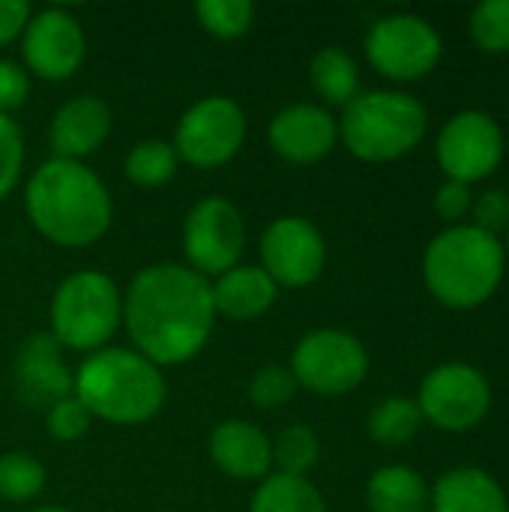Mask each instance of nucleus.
<instances>
[{"mask_svg":"<svg viewBox=\"0 0 509 512\" xmlns=\"http://www.w3.org/2000/svg\"><path fill=\"white\" fill-rule=\"evenodd\" d=\"M249 512H327V504L306 477L270 474L255 489Z\"/></svg>","mask_w":509,"mask_h":512,"instance_id":"5701e85b","label":"nucleus"},{"mask_svg":"<svg viewBox=\"0 0 509 512\" xmlns=\"http://www.w3.org/2000/svg\"><path fill=\"white\" fill-rule=\"evenodd\" d=\"M111 132V111L96 96H75L63 102L51 120L48 138L57 159L81 162L84 156L96 153Z\"/></svg>","mask_w":509,"mask_h":512,"instance_id":"f3484780","label":"nucleus"},{"mask_svg":"<svg viewBox=\"0 0 509 512\" xmlns=\"http://www.w3.org/2000/svg\"><path fill=\"white\" fill-rule=\"evenodd\" d=\"M339 141L336 117L321 105H288L270 123L273 150L297 165H312L324 159Z\"/></svg>","mask_w":509,"mask_h":512,"instance_id":"dca6fc26","label":"nucleus"},{"mask_svg":"<svg viewBox=\"0 0 509 512\" xmlns=\"http://www.w3.org/2000/svg\"><path fill=\"white\" fill-rule=\"evenodd\" d=\"M123 324V297L111 276L81 270L60 282L51 300V336L60 348L102 351Z\"/></svg>","mask_w":509,"mask_h":512,"instance_id":"423d86ee","label":"nucleus"},{"mask_svg":"<svg viewBox=\"0 0 509 512\" xmlns=\"http://www.w3.org/2000/svg\"><path fill=\"white\" fill-rule=\"evenodd\" d=\"M261 270L282 288L312 285L327 264L321 231L300 216H282L261 234Z\"/></svg>","mask_w":509,"mask_h":512,"instance_id":"ddd939ff","label":"nucleus"},{"mask_svg":"<svg viewBox=\"0 0 509 512\" xmlns=\"http://www.w3.org/2000/svg\"><path fill=\"white\" fill-rule=\"evenodd\" d=\"M444 39L438 27L414 12L378 18L366 33V57L390 81H420L441 63Z\"/></svg>","mask_w":509,"mask_h":512,"instance_id":"0eeeda50","label":"nucleus"},{"mask_svg":"<svg viewBox=\"0 0 509 512\" xmlns=\"http://www.w3.org/2000/svg\"><path fill=\"white\" fill-rule=\"evenodd\" d=\"M507 273L501 237H492L471 222L450 225L435 234L423 252V282L447 309H477L495 297Z\"/></svg>","mask_w":509,"mask_h":512,"instance_id":"7ed1b4c3","label":"nucleus"},{"mask_svg":"<svg viewBox=\"0 0 509 512\" xmlns=\"http://www.w3.org/2000/svg\"><path fill=\"white\" fill-rule=\"evenodd\" d=\"M432 489L423 474L408 465L378 468L366 486V504L372 512H426Z\"/></svg>","mask_w":509,"mask_h":512,"instance_id":"412c9836","label":"nucleus"},{"mask_svg":"<svg viewBox=\"0 0 509 512\" xmlns=\"http://www.w3.org/2000/svg\"><path fill=\"white\" fill-rule=\"evenodd\" d=\"M423 426V414L414 399L390 396L375 405L369 414V438L381 447H405L417 438Z\"/></svg>","mask_w":509,"mask_h":512,"instance_id":"b1692460","label":"nucleus"},{"mask_svg":"<svg viewBox=\"0 0 509 512\" xmlns=\"http://www.w3.org/2000/svg\"><path fill=\"white\" fill-rule=\"evenodd\" d=\"M201 27L219 39L243 36L255 21V6L249 0H201L195 3Z\"/></svg>","mask_w":509,"mask_h":512,"instance_id":"c85d7f7f","label":"nucleus"},{"mask_svg":"<svg viewBox=\"0 0 509 512\" xmlns=\"http://www.w3.org/2000/svg\"><path fill=\"white\" fill-rule=\"evenodd\" d=\"M24 165V141L21 129L9 114H0V201L15 189Z\"/></svg>","mask_w":509,"mask_h":512,"instance_id":"2f4dec72","label":"nucleus"},{"mask_svg":"<svg viewBox=\"0 0 509 512\" xmlns=\"http://www.w3.org/2000/svg\"><path fill=\"white\" fill-rule=\"evenodd\" d=\"M471 216H474V228L492 234V237H501L507 234L509 228V192L507 189H486L474 198V207H471Z\"/></svg>","mask_w":509,"mask_h":512,"instance_id":"473e14b6","label":"nucleus"},{"mask_svg":"<svg viewBox=\"0 0 509 512\" xmlns=\"http://www.w3.org/2000/svg\"><path fill=\"white\" fill-rule=\"evenodd\" d=\"M291 375L297 387H306L309 393L345 396L366 381L369 354L363 342L348 330H312L294 348Z\"/></svg>","mask_w":509,"mask_h":512,"instance_id":"6e6552de","label":"nucleus"},{"mask_svg":"<svg viewBox=\"0 0 509 512\" xmlns=\"http://www.w3.org/2000/svg\"><path fill=\"white\" fill-rule=\"evenodd\" d=\"M45 489V468L27 453L0 456V498L12 504H27Z\"/></svg>","mask_w":509,"mask_h":512,"instance_id":"a878e982","label":"nucleus"},{"mask_svg":"<svg viewBox=\"0 0 509 512\" xmlns=\"http://www.w3.org/2000/svg\"><path fill=\"white\" fill-rule=\"evenodd\" d=\"M471 39L486 54H509V0H483L468 18Z\"/></svg>","mask_w":509,"mask_h":512,"instance_id":"cd10ccee","label":"nucleus"},{"mask_svg":"<svg viewBox=\"0 0 509 512\" xmlns=\"http://www.w3.org/2000/svg\"><path fill=\"white\" fill-rule=\"evenodd\" d=\"M177 174V150L162 138L138 141L126 156V177L141 189H156Z\"/></svg>","mask_w":509,"mask_h":512,"instance_id":"393cba45","label":"nucleus"},{"mask_svg":"<svg viewBox=\"0 0 509 512\" xmlns=\"http://www.w3.org/2000/svg\"><path fill=\"white\" fill-rule=\"evenodd\" d=\"M27 93H30L27 69L12 60H0V114L21 108L27 102Z\"/></svg>","mask_w":509,"mask_h":512,"instance_id":"f704fd0d","label":"nucleus"},{"mask_svg":"<svg viewBox=\"0 0 509 512\" xmlns=\"http://www.w3.org/2000/svg\"><path fill=\"white\" fill-rule=\"evenodd\" d=\"M12 378L18 402L45 414L75 393V375L69 372L63 348L51 333H33L21 342Z\"/></svg>","mask_w":509,"mask_h":512,"instance_id":"2eb2a0df","label":"nucleus"},{"mask_svg":"<svg viewBox=\"0 0 509 512\" xmlns=\"http://www.w3.org/2000/svg\"><path fill=\"white\" fill-rule=\"evenodd\" d=\"M294 393H297V381H294L291 369H282V366H264L249 384L252 405L264 408V411L282 408L285 402H291Z\"/></svg>","mask_w":509,"mask_h":512,"instance_id":"c756f323","label":"nucleus"},{"mask_svg":"<svg viewBox=\"0 0 509 512\" xmlns=\"http://www.w3.org/2000/svg\"><path fill=\"white\" fill-rule=\"evenodd\" d=\"M33 228L66 249L93 246L111 225V195L105 183L81 162L48 159L42 162L24 192Z\"/></svg>","mask_w":509,"mask_h":512,"instance_id":"f03ea898","label":"nucleus"},{"mask_svg":"<svg viewBox=\"0 0 509 512\" xmlns=\"http://www.w3.org/2000/svg\"><path fill=\"white\" fill-rule=\"evenodd\" d=\"M432 512H509L504 486L483 468H453L441 474L429 495Z\"/></svg>","mask_w":509,"mask_h":512,"instance_id":"6ab92c4d","label":"nucleus"},{"mask_svg":"<svg viewBox=\"0 0 509 512\" xmlns=\"http://www.w3.org/2000/svg\"><path fill=\"white\" fill-rule=\"evenodd\" d=\"M210 459L234 480H261L273 465V444L246 420H225L210 435Z\"/></svg>","mask_w":509,"mask_h":512,"instance_id":"a211bd4d","label":"nucleus"},{"mask_svg":"<svg viewBox=\"0 0 509 512\" xmlns=\"http://www.w3.org/2000/svg\"><path fill=\"white\" fill-rule=\"evenodd\" d=\"M501 243H504V252H507V258H509V228H507V234H504V240H501Z\"/></svg>","mask_w":509,"mask_h":512,"instance_id":"4c0bfd02","label":"nucleus"},{"mask_svg":"<svg viewBox=\"0 0 509 512\" xmlns=\"http://www.w3.org/2000/svg\"><path fill=\"white\" fill-rule=\"evenodd\" d=\"M504 150L507 141L501 123L480 108H465L453 114L441 126L435 141V159L444 177L468 186L492 177L504 162Z\"/></svg>","mask_w":509,"mask_h":512,"instance_id":"1a4fd4ad","label":"nucleus"},{"mask_svg":"<svg viewBox=\"0 0 509 512\" xmlns=\"http://www.w3.org/2000/svg\"><path fill=\"white\" fill-rule=\"evenodd\" d=\"M309 81L315 87V93L330 102V105H348L357 93H360V69L357 60L339 48V45H327L321 48L312 63H309Z\"/></svg>","mask_w":509,"mask_h":512,"instance_id":"4be33fe9","label":"nucleus"},{"mask_svg":"<svg viewBox=\"0 0 509 512\" xmlns=\"http://www.w3.org/2000/svg\"><path fill=\"white\" fill-rule=\"evenodd\" d=\"M417 408L441 432H468L492 408V387L486 375L471 363H441L435 366L417 393Z\"/></svg>","mask_w":509,"mask_h":512,"instance_id":"9d476101","label":"nucleus"},{"mask_svg":"<svg viewBox=\"0 0 509 512\" xmlns=\"http://www.w3.org/2000/svg\"><path fill=\"white\" fill-rule=\"evenodd\" d=\"M75 396L105 423L138 426L162 411L165 378L159 366L138 351L102 348L81 363L75 375Z\"/></svg>","mask_w":509,"mask_h":512,"instance_id":"20e7f679","label":"nucleus"},{"mask_svg":"<svg viewBox=\"0 0 509 512\" xmlns=\"http://www.w3.org/2000/svg\"><path fill=\"white\" fill-rule=\"evenodd\" d=\"M474 207V195H471V186L468 183H459V180H444L435 192V213L438 219L450 225H462V219L471 213Z\"/></svg>","mask_w":509,"mask_h":512,"instance_id":"72a5a7b5","label":"nucleus"},{"mask_svg":"<svg viewBox=\"0 0 509 512\" xmlns=\"http://www.w3.org/2000/svg\"><path fill=\"white\" fill-rule=\"evenodd\" d=\"M213 309L231 321H252L261 318L279 294V285L255 264H237L234 270L222 273L213 285Z\"/></svg>","mask_w":509,"mask_h":512,"instance_id":"aec40b11","label":"nucleus"},{"mask_svg":"<svg viewBox=\"0 0 509 512\" xmlns=\"http://www.w3.org/2000/svg\"><path fill=\"white\" fill-rule=\"evenodd\" d=\"M30 21V3L24 0H0V48L24 33Z\"/></svg>","mask_w":509,"mask_h":512,"instance_id":"c9c22d12","label":"nucleus"},{"mask_svg":"<svg viewBox=\"0 0 509 512\" xmlns=\"http://www.w3.org/2000/svg\"><path fill=\"white\" fill-rule=\"evenodd\" d=\"M246 249V222L228 198L198 201L183 225V252L195 273L222 276L234 270Z\"/></svg>","mask_w":509,"mask_h":512,"instance_id":"9b49d317","label":"nucleus"},{"mask_svg":"<svg viewBox=\"0 0 509 512\" xmlns=\"http://www.w3.org/2000/svg\"><path fill=\"white\" fill-rule=\"evenodd\" d=\"M87 42L78 18L66 9H42L30 15L21 33V57L27 69L45 81H66L78 72Z\"/></svg>","mask_w":509,"mask_h":512,"instance_id":"4468645a","label":"nucleus"},{"mask_svg":"<svg viewBox=\"0 0 509 512\" xmlns=\"http://www.w3.org/2000/svg\"><path fill=\"white\" fill-rule=\"evenodd\" d=\"M318 453H321L318 435L306 423H294L282 429L279 441L273 444V462L279 465V474L288 477H306L315 468Z\"/></svg>","mask_w":509,"mask_h":512,"instance_id":"bb28decb","label":"nucleus"},{"mask_svg":"<svg viewBox=\"0 0 509 512\" xmlns=\"http://www.w3.org/2000/svg\"><path fill=\"white\" fill-rule=\"evenodd\" d=\"M216 321L210 282L183 264L144 267L126 288L123 324L135 351L156 366L192 360Z\"/></svg>","mask_w":509,"mask_h":512,"instance_id":"f257e3e1","label":"nucleus"},{"mask_svg":"<svg viewBox=\"0 0 509 512\" xmlns=\"http://www.w3.org/2000/svg\"><path fill=\"white\" fill-rule=\"evenodd\" d=\"M30 512H72V510H63V507H36V510Z\"/></svg>","mask_w":509,"mask_h":512,"instance_id":"e433bc0d","label":"nucleus"},{"mask_svg":"<svg viewBox=\"0 0 509 512\" xmlns=\"http://www.w3.org/2000/svg\"><path fill=\"white\" fill-rule=\"evenodd\" d=\"M429 129L426 105L405 90L357 93L339 120L342 144L363 162H393L411 153Z\"/></svg>","mask_w":509,"mask_h":512,"instance_id":"39448f33","label":"nucleus"},{"mask_svg":"<svg viewBox=\"0 0 509 512\" xmlns=\"http://www.w3.org/2000/svg\"><path fill=\"white\" fill-rule=\"evenodd\" d=\"M45 426H48V435H51L54 441H63V444L81 441V438L90 432V426H93V414H90V411L84 408V402L72 393L69 399L57 402V405L45 414Z\"/></svg>","mask_w":509,"mask_h":512,"instance_id":"7c9ffc66","label":"nucleus"},{"mask_svg":"<svg viewBox=\"0 0 509 512\" xmlns=\"http://www.w3.org/2000/svg\"><path fill=\"white\" fill-rule=\"evenodd\" d=\"M246 138V114L228 96H207L195 102L177 126V159L195 168H219L237 156Z\"/></svg>","mask_w":509,"mask_h":512,"instance_id":"f8f14e48","label":"nucleus"}]
</instances>
